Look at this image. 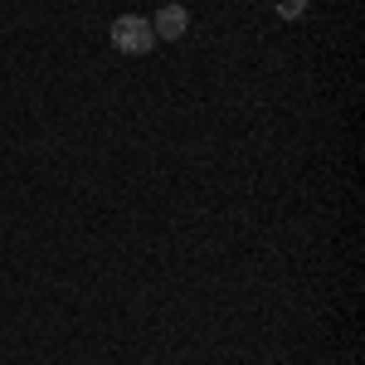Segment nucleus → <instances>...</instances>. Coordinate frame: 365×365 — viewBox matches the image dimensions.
Listing matches in <instances>:
<instances>
[{"label":"nucleus","instance_id":"1","mask_svg":"<svg viewBox=\"0 0 365 365\" xmlns=\"http://www.w3.org/2000/svg\"><path fill=\"white\" fill-rule=\"evenodd\" d=\"M108 34H113V49H122V54H146L156 44V29H151V20H141V15H117Z\"/></svg>","mask_w":365,"mask_h":365},{"label":"nucleus","instance_id":"2","mask_svg":"<svg viewBox=\"0 0 365 365\" xmlns=\"http://www.w3.org/2000/svg\"><path fill=\"white\" fill-rule=\"evenodd\" d=\"M156 29V39H180L185 29H190V15H185V5H161V15L151 20Z\"/></svg>","mask_w":365,"mask_h":365},{"label":"nucleus","instance_id":"3","mask_svg":"<svg viewBox=\"0 0 365 365\" xmlns=\"http://www.w3.org/2000/svg\"><path fill=\"white\" fill-rule=\"evenodd\" d=\"M302 10H307V0H278V15H282V20H297Z\"/></svg>","mask_w":365,"mask_h":365}]
</instances>
